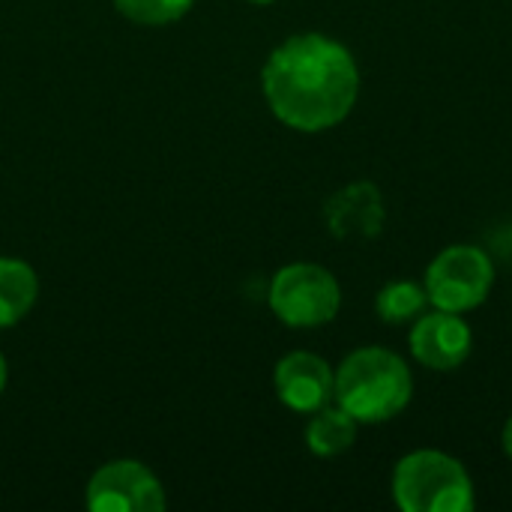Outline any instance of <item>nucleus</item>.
Returning <instances> with one entry per match:
<instances>
[{
	"label": "nucleus",
	"instance_id": "f257e3e1",
	"mask_svg": "<svg viewBox=\"0 0 512 512\" xmlns=\"http://www.w3.org/2000/svg\"><path fill=\"white\" fill-rule=\"evenodd\" d=\"M261 90L288 129L327 132L357 105L360 66L348 45L324 33H294L276 45L261 72Z\"/></svg>",
	"mask_w": 512,
	"mask_h": 512
},
{
	"label": "nucleus",
	"instance_id": "f03ea898",
	"mask_svg": "<svg viewBox=\"0 0 512 512\" xmlns=\"http://www.w3.org/2000/svg\"><path fill=\"white\" fill-rule=\"evenodd\" d=\"M414 396V375L408 363L378 345L351 351L336 369L333 402L360 426H378L399 417Z\"/></svg>",
	"mask_w": 512,
	"mask_h": 512
},
{
	"label": "nucleus",
	"instance_id": "7ed1b4c3",
	"mask_svg": "<svg viewBox=\"0 0 512 512\" xmlns=\"http://www.w3.org/2000/svg\"><path fill=\"white\" fill-rule=\"evenodd\" d=\"M393 501L402 512H471L477 492L459 459L441 450H414L393 468Z\"/></svg>",
	"mask_w": 512,
	"mask_h": 512
},
{
	"label": "nucleus",
	"instance_id": "20e7f679",
	"mask_svg": "<svg viewBox=\"0 0 512 512\" xmlns=\"http://www.w3.org/2000/svg\"><path fill=\"white\" fill-rule=\"evenodd\" d=\"M273 315L294 330H315L330 324L342 309V288L336 276L309 261L282 267L270 282Z\"/></svg>",
	"mask_w": 512,
	"mask_h": 512
},
{
	"label": "nucleus",
	"instance_id": "39448f33",
	"mask_svg": "<svg viewBox=\"0 0 512 512\" xmlns=\"http://www.w3.org/2000/svg\"><path fill=\"white\" fill-rule=\"evenodd\" d=\"M495 285V264L480 246L456 243L441 249L426 270V294L435 309L474 312L480 309Z\"/></svg>",
	"mask_w": 512,
	"mask_h": 512
},
{
	"label": "nucleus",
	"instance_id": "423d86ee",
	"mask_svg": "<svg viewBox=\"0 0 512 512\" xmlns=\"http://www.w3.org/2000/svg\"><path fill=\"white\" fill-rule=\"evenodd\" d=\"M165 504L159 477L135 459L108 462L87 483V510L93 512H162Z\"/></svg>",
	"mask_w": 512,
	"mask_h": 512
},
{
	"label": "nucleus",
	"instance_id": "0eeeda50",
	"mask_svg": "<svg viewBox=\"0 0 512 512\" xmlns=\"http://www.w3.org/2000/svg\"><path fill=\"white\" fill-rule=\"evenodd\" d=\"M408 348L420 366H426L432 372H453L471 357L474 333H471L468 321H462V315L435 309L414 321Z\"/></svg>",
	"mask_w": 512,
	"mask_h": 512
},
{
	"label": "nucleus",
	"instance_id": "6e6552de",
	"mask_svg": "<svg viewBox=\"0 0 512 512\" xmlns=\"http://www.w3.org/2000/svg\"><path fill=\"white\" fill-rule=\"evenodd\" d=\"M273 384L285 408L297 414H315L318 408L333 402L336 372L330 369L324 357L309 354V351H294L276 363Z\"/></svg>",
	"mask_w": 512,
	"mask_h": 512
},
{
	"label": "nucleus",
	"instance_id": "1a4fd4ad",
	"mask_svg": "<svg viewBox=\"0 0 512 512\" xmlns=\"http://www.w3.org/2000/svg\"><path fill=\"white\" fill-rule=\"evenodd\" d=\"M384 219V195L369 180L348 183L324 204V222L336 240H372L381 234Z\"/></svg>",
	"mask_w": 512,
	"mask_h": 512
},
{
	"label": "nucleus",
	"instance_id": "9d476101",
	"mask_svg": "<svg viewBox=\"0 0 512 512\" xmlns=\"http://www.w3.org/2000/svg\"><path fill=\"white\" fill-rule=\"evenodd\" d=\"M357 420L342 411L339 405H324L312 414V420L306 423V447L321 456V459H333L342 456L345 450L354 447L357 441Z\"/></svg>",
	"mask_w": 512,
	"mask_h": 512
},
{
	"label": "nucleus",
	"instance_id": "9b49d317",
	"mask_svg": "<svg viewBox=\"0 0 512 512\" xmlns=\"http://www.w3.org/2000/svg\"><path fill=\"white\" fill-rule=\"evenodd\" d=\"M39 279L30 264L18 258H0V330L15 327L36 303Z\"/></svg>",
	"mask_w": 512,
	"mask_h": 512
},
{
	"label": "nucleus",
	"instance_id": "f8f14e48",
	"mask_svg": "<svg viewBox=\"0 0 512 512\" xmlns=\"http://www.w3.org/2000/svg\"><path fill=\"white\" fill-rule=\"evenodd\" d=\"M426 306H429L426 288L417 285V282H411V279H393L375 297V312L390 327L417 321L426 312Z\"/></svg>",
	"mask_w": 512,
	"mask_h": 512
},
{
	"label": "nucleus",
	"instance_id": "ddd939ff",
	"mask_svg": "<svg viewBox=\"0 0 512 512\" xmlns=\"http://www.w3.org/2000/svg\"><path fill=\"white\" fill-rule=\"evenodd\" d=\"M192 3L195 0H114L120 15L147 27H159V24H171L183 18L192 9Z\"/></svg>",
	"mask_w": 512,
	"mask_h": 512
},
{
	"label": "nucleus",
	"instance_id": "4468645a",
	"mask_svg": "<svg viewBox=\"0 0 512 512\" xmlns=\"http://www.w3.org/2000/svg\"><path fill=\"white\" fill-rule=\"evenodd\" d=\"M501 444H504V453H507V459H510V462H512V417H510V420H507V426H504Z\"/></svg>",
	"mask_w": 512,
	"mask_h": 512
},
{
	"label": "nucleus",
	"instance_id": "2eb2a0df",
	"mask_svg": "<svg viewBox=\"0 0 512 512\" xmlns=\"http://www.w3.org/2000/svg\"><path fill=\"white\" fill-rule=\"evenodd\" d=\"M3 387H6V360L0 354V393H3Z\"/></svg>",
	"mask_w": 512,
	"mask_h": 512
},
{
	"label": "nucleus",
	"instance_id": "dca6fc26",
	"mask_svg": "<svg viewBox=\"0 0 512 512\" xmlns=\"http://www.w3.org/2000/svg\"><path fill=\"white\" fill-rule=\"evenodd\" d=\"M249 3H273V0H249Z\"/></svg>",
	"mask_w": 512,
	"mask_h": 512
}]
</instances>
